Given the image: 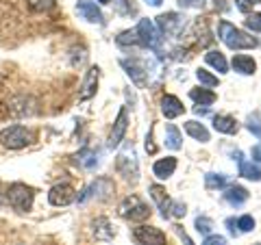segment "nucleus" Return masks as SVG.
<instances>
[{
    "mask_svg": "<svg viewBox=\"0 0 261 245\" xmlns=\"http://www.w3.org/2000/svg\"><path fill=\"white\" fill-rule=\"evenodd\" d=\"M35 141V133L27 126L13 124L0 130V145L7 150H22Z\"/></svg>",
    "mask_w": 261,
    "mask_h": 245,
    "instance_id": "f257e3e1",
    "label": "nucleus"
},
{
    "mask_svg": "<svg viewBox=\"0 0 261 245\" xmlns=\"http://www.w3.org/2000/svg\"><path fill=\"white\" fill-rule=\"evenodd\" d=\"M5 198H7V204H9L13 210L27 213V210H31V206H33V200H35V189L29 185H24V182H13V185L7 187Z\"/></svg>",
    "mask_w": 261,
    "mask_h": 245,
    "instance_id": "f03ea898",
    "label": "nucleus"
},
{
    "mask_svg": "<svg viewBox=\"0 0 261 245\" xmlns=\"http://www.w3.org/2000/svg\"><path fill=\"white\" fill-rule=\"evenodd\" d=\"M220 39L231 48V50H246V48H255L257 39L246 35L244 30L235 28L231 22H220Z\"/></svg>",
    "mask_w": 261,
    "mask_h": 245,
    "instance_id": "7ed1b4c3",
    "label": "nucleus"
},
{
    "mask_svg": "<svg viewBox=\"0 0 261 245\" xmlns=\"http://www.w3.org/2000/svg\"><path fill=\"white\" fill-rule=\"evenodd\" d=\"M118 210H120L122 217L130 219V222H144V219L150 217V208L146 206L137 195H128V198H124Z\"/></svg>",
    "mask_w": 261,
    "mask_h": 245,
    "instance_id": "20e7f679",
    "label": "nucleus"
},
{
    "mask_svg": "<svg viewBox=\"0 0 261 245\" xmlns=\"http://www.w3.org/2000/svg\"><path fill=\"white\" fill-rule=\"evenodd\" d=\"M137 39H140V44L144 48H152V50H159L161 46V33L157 30V26L150 22V20H140V24H137Z\"/></svg>",
    "mask_w": 261,
    "mask_h": 245,
    "instance_id": "39448f33",
    "label": "nucleus"
},
{
    "mask_svg": "<svg viewBox=\"0 0 261 245\" xmlns=\"http://www.w3.org/2000/svg\"><path fill=\"white\" fill-rule=\"evenodd\" d=\"M157 30L161 33V35L166 37H172V35H178V33L183 30L185 26V18L181 13H163L157 18Z\"/></svg>",
    "mask_w": 261,
    "mask_h": 245,
    "instance_id": "423d86ee",
    "label": "nucleus"
},
{
    "mask_svg": "<svg viewBox=\"0 0 261 245\" xmlns=\"http://www.w3.org/2000/svg\"><path fill=\"white\" fill-rule=\"evenodd\" d=\"M133 239L137 241V245H166V234L152 226L133 228Z\"/></svg>",
    "mask_w": 261,
    "mask_h": 245,
    "instance_id": "0eeeda50",
    "label": "nucleus"
},
{
    "mask_svg": "<svg viewBox=\"0 0 261 245\" xmlns=\"http://www.w3.org/2000/svg\"><path fill=\"white\" fill-rule=\"evenodd\" d=\"M76 200V191L74 187H70L68 182H61V185H55L50 191H48V202L53 206H68Z\"/></svg>",
    "mask_w": 261,
    "mask_h": 245,
    "instance_id": "6e6552de",
    "label": "nucleus"
},
{
    "mask_svg": "<svg viewBox=\"0 0 261 245\" xmlns=\"http://www.w3.org/2000/svg\"><path fill=\"white\" fill-rule=\"evenodd\" d=\"M111 193H113V182L109 180V178H98V180H96L92 187H87V189L83 191V195H79V202L83 204V202H87L89 198L107 200Z\"/></svg>",
    "mask_w": 261,
    "mask_h": 245,
    "instance_id": "1a4fd4ad",
    "label": "nucleus"
},
{
    "mask_svg": "<svg viewBox=\"0 0 261 245\" xmlns=\"http://www.w3.org/2000/svg\"><path fill=\"white\" fill-rule=\"evenodd\" d=\"M126 128H128V113L126 109H120L116 121H113L111 133H109V148H118L122 143V139L126 135Z\"/></svg>",
    "mask_w": 261,
    "mask_h": 245,
    "instance_id": "9d476101",
    "label": "nucleus"
},
{
    "mask_svg": "<svg viewBox=\"0 0 261 245\" xmlns=\"http://www.w3.org/2000/svg\"><path fill=\"white\" fill-rule=\"evenodd\" d=\"M98 78H100V70L94 65V68L87 70V74L83 78V85H81V91H79V100L81 102H85V100H89V98L96 96V91H98Z\"/></svg>",
    "mask_w": 261,
    "mask_h": 245,
    "instance_id": "9b49d317",
    "label": "nucleus"
},
{
    "mask_svg": "<svg viewBox=\"0 0 261 245\" xmlns=\"http://www.w3.org/2000/svg\"><path fill=\"white\" fill-rule=\"evenodd\" d=\"M76 13H79L83 20L92 22V24H105L102 11L98 9V5L92 3V0H79V3H76Z\"/></svg>",
    "mask_w": 261,
    "mask_h": 245,
    "instance_id": "f8f14e48",
    "label": "nucleus"
},
{
    "mask_svg": "<svg viewBox=\"0 0 261 245\" xmlns=\"http://www.w3.org/2000/svg\"><path fill=\"white\" fill-rule=\"evenodd\" d=\"M118 171L126 178V180L137 182V174H140V171H137L135 154H130V159H128V152H122L118 157Z\"/></svg>",
    "mask_w": 261,
    "mask_h": 245,
    "instance_id": "ddd939ff",
    "label": "nucleus"
},
{
    "mask_svg": "<svg viewBox=\"0 0 261 245\" xmlns=\"http://www.w3.org/2000/svg\"><path fill=\"white\" fill-rule=\"evenodd\" d=\"M183 111H185V107H183V102L178 100L176 96H170V94L163 96V100H161V113L168 119H174L178 115H183Z\"/></svg>",
    "mask_w": 261,
    "mask_h": 245,
    "instance_id": "4468645a",
    "label": "nucleus"
},
{
    "mask_svg": "<svg viewBox=\"0 0 261 245\" xmlns=\"http://www.w3.org/2000/svg\"><path fill=\"white\" fill-rule=\"evenodd\" d=\"M150 198L154 200V204L159 206V210H161V215H163V219H168V208H170V200L168 198V193H166V189L163 187H159V185H150Z\"/></svg>",
    "mask_w": 261,
    "mask_h": 245,
    "instance_id": "2eb2a0df",
    "label": "nucleus"
},
{
    "mask_svg": "<svg viewBox=\"0 0 261 245\" xmlns=\"http://www.w3.org/2000/svg\"><path fill=\"white\" fill-rule=\"evenodd\" d=\"M92 228H94L96 239H100V241H111L113 236H116V232H113V228H111L107 217H96L92 222Z\"/></svg>",
    "mask_w": 261,
    "mask_h": 245,
    "instance_id": "dca6fc26",
    "label": "nucleus"
},
{
    "mask_svg": "<svg viewBox=\"0 0 261 245\" xmlns=\"http://www.w3.org/2000/svg\"><path fill=\"white\" fill-rule=\"evenodd\" d=\"M174 169H176V159H174V157H166V159H161V161H157V163L152 165L154 176L161 178V180H166V178L172 176Z\"/></svg>",
    "mask_w": 261,
    "mask_h": 245,
    "instance_id": "f3484780",
    "label": "nucleus"
},
{
    "mask_svg": "<svg viewBox=\"0 0 261 245\" xmlns=\"http://www.w3.org/2000/svg\"><path fill=\"white\" fill-rule=\"evenodd\" d=\"M120 63H122V68L126 70V74L133 78V83H135L137 87H146V83H148V80H146V72L140 68V65H137L135 61H126V59H122Z\"/></svg>",
    "mask_w": 261,
    "mask_h": 245,
    "instance_id": "a211bd4d",
    "label": "nucleus"
},
{
    "mask_svg": "<svg viewBox=\"0 0 261 245\" xmlns=\"http://www.w3.org/2000/svg\"><path fill=\"white\" fill-rule=\"evenodd\" d=\"M224 200L231 204V206H242V204L248 200V191L244 189V187H240V185H233V187H228V189L224 191Z\"/></svg>",
    "mask_w": 261,
    "mask_h": 245,
    "instance_id": "6ab92c4d",
    "label": "nucleus"
},
{
    "mask_svg": "<svg viewBox=\"0 0 261 245\" xmlns=\"http://www.w3.org/2000/svg\"><path fill=\"white\" fill-rule=\"evenodd\" d=\"M185 133L190 135L192 139H196V141H200V143H207L209 141V130L202 126V124H198V121H194V119L185 121Z\"/></svg>",
    "mask_w": 261,
    "mask_h": 245,
    "instance_id": "aec40b11",
    "label": "nucleus"
},
{
    "mask_svg": "<svg viewBox=\"0 0 261 245\" xmlns=\"http://www.w3.org/2000/svg\"><path fill=\"white\" fill-rule=\"evenodd\" d=\"M214 128L218 130V133L235 135L238 133V121H235L231 115H216L214 117Z\"/></svg>",
    "mask_w": 261,
    "mask_h": 245,
    "instance_id": "412c9836",
    "label": "nucleus"
},
{
    "mask_svg": "<svg viewBox=\"0 0 261 245\" xmlns=\"http://www.w3.org/2000/svg\"><path fill=\"white\" fill-rule=\"evenodd\" d=\"M233 70L240 72V74H252V72L257 70L255 61H252V56H246V54H235L233 56Z\"/></svg>",
    "mask_w": 261,
    "mask_h": 245,
    "instance_id": "4be33fe9",
    "label": "nucleus"
},
{
    "mask_svg": "<svg viewBox=\"0 0 261 245\" xmlns=\"http://www.w3.org/2000/svg\"><path fill=\"white\" fill-rule=\"evenodd\" d=\"M190 98L196 102V104H200V107H207V104H214L218 100V96L214 91H209V89H202V87H196L190 91Z\"/></svg>",
    "mask_w": 261,
    "mask_h": 245,
    "instance_id": "5701e85b",
    "label": "nucleus"
},
{
    "mask_svg": "<svg viewBox=\"0 0 261 245\" xmlns=\"http://www.w3.org/2000/svg\"><path fill=\"white\" fill-rule=\"evenodd\" d=\"M240 163V176L248 178V180L261 182V167L257 163H246V161H238Z\"/></svg>",
    "mask_w": 261,
    "mask_h": 245,
    "instance_id": "b1692460",
    "label": "nucleus"
},
{
    "mask_svg": "<svg viewBox=\"0 0 261 245\" xmlns=\"http://www.w3.org/2000/svg\"><path fill=\"white\" fill-rule=\"evenodd\" d=\"M205 61L211 65V68H216L220 74H224V72L228 70V63H226V59H224V54L218 52V50H209V52L205 54Z\"/></svg>",
    "mask_w": 261,
    "mask_h": 245,
    "instance_id": "393cba45",
    "label": "nucleus"
},
{
    "mask_svg": "<svg viewBox=\"0 0 261 245\" xmlns=\"http://www.w3.org/2000/svg\"><path fill=\"white\" fill-rule=\"evenodd\" d=\"M181 141H183V137L178 133V128L174 124H168L166 126V145L170 150H181V145H183Z\"/></svg>",
    "mask_w": 261,
    "mask_h": 245,
    "instance_id": "a878e982",
    "label": "nucleus"
},
{
    "mask_svg": "<svg viewBox=\"0 0 261 245\" xmlns=\"http://www.w3.org/2000/svg\"><path fill=\"white\" fill-rule=\"evenodd\" d=\"M76 161L81 163L83 167H87V169H92V167H96L98 165V157H96V152H92V150H83L76 157Z\"/></svg>",
    "mask_w": 261,
    "mask_h": 245,
    "instance_id": "bb28decb",
    "label": "nucleus"
},
{
    "mask_svg": "<svg viewBox=\"0 0 261 245\" xmlns=\"http://www.w3.org/2000/svg\"><path fill=\"white\" fill-rule=\"evenodd\" d=\"M205 185H207V189H222L226 185V176L224 174H207Z\"/></svg>",
    "mask_w": 261,
    "mask_h": 245,
    "instance_id": "cd10ccee",
    "label": "nucleus"
},
{
    "mask_svg": "<svg viewBox=\"0 0 261 245\" xmlns=\"http://www.w3.org/2000/svg\"><path fill=\"white\" fill-rule=\"evenodd\" d=\"M246 128H248L257 139H261V117L257 115V113L248 115V119H246Z\"/></svg>",
    "mask_w": 261,
    "mask_h": 245,
    "instance_id": "c85d7f7f",
    "label": "nucleus"
},
{
    "mask_svg": "<svg viewBox=\"0 0 261 245\" xmlns=\"http://www.w3.org/2000/svg\"><path fill=\"white\" fill-rule=\"evenodd\" d=\"M29 7L33 11H48V9H53L57 0H27Z\"/></svg>",
    "mask_w": 261,
    "mask_h": 245,
    "instance_id": "c756f323",
    "label": "nucleus"
},
{
    "mask_svg": "<svg viewBox=\"0 0 261 245\" xmlns=\"http://www.w3.org/2000/svg\"><path fill=\"white\" fill-rule=\"evenodd\" d=\"M196 78H198L202 85H207V87H216L218 85V76L209 74L207 70H198V72H196Z\"/></svg>",
    "mask_w": 261,
    "mask_h": 245,
    "instance_id": "7c9ffc66",
    "label": "nucleus"
},
{
    "mask_svg": "<svg viewBox=\"0 0 261 245\" xmlns=\"http://www.w3.org/2000/svg\"><path fill=\"white\" fill-rule=\"evenodd\" d=\"M187 213V208H185V204H181V202H170V208H168V217H174V219H178V217H183Z\"/></svg>",
    "mask_w": 261,
    "mask_h": 245,
    "instance_id": "2f4dec72",
    "label": "nucleus"
},
{
    "mask_svg": "<svg viewBox=\"0 0 261 245\" xmlns=\"http://www.w3.org/2000/svg\"><path fill=\"white\" fill-rule=\"evenodd\" d=\"M238 230H240V234H242V232H250V230H255V219H252L250 215L240 217V219H238Z\"/></svg>",
    "mask_w": 261,
    "mask_h": 245,
    "instance_id": "473e14b6",
    "label": "nucleus"
},
{
    "mask_svg": "<svg viewBox=\"0 0 261 245\" xmlns=\"http://www.w3.org/2000/svg\"><path fill=\"white\" fill-rule=\"evenodd\" d=\"M211 228H214V222H211L209 217H198V219H196V230H198L200 234H207L209 236Z\"/></svg>",
    "mask_w": 261,
    "mask_h": 245,
    "instance_id": "72a5a7b5",
    "label": "nucleus"
},
{
    "mask_svg": "<svg viewBox=\"0 0 261 245\" xmlns=\"http://www.w3.org/2000/svg\"><path fill=\"white\" fill-rule=\"evenodd\" d=\"M118 44H120V46H126V44H140V39H137V33H135V30H124V33H120Z\"/></svg>",
    "mask_w": 261,
    "mask_h": 245,
    "instance_id": "f704fd0d",
    "label": "nucleus"
},
{
    "mask_svg": "<svg viewBox=\"0 0 261 245\" xmlns=\"http://www.w3.org/2000/svg\"><path fill=\"white\" fill-rule=\"evenodd\" d=\"M113 3V9H116L120 15H128V13H133V7H130L128 0H111Z\"/></svg>",
    "mask_w": 261,
    "mask_h": 245,
    "instance_id": "c9c22d12",
    "label": "nucleus"
},
{
    "mask_svg": "<svg viewBox=\"0 0 261 245\" xmlns=\"http://www.w3.org/2000/svg\"><path fill=\"white\" fill-rule=\"evenodd\" d=\"M246 28L255 30V33H261V13H250L246 18Z\"/></svg>",
    "mask_w": 261,
    "mask_h": 245,
    "instance_id": "e433bc0d",
    "label": "nucleus"
},
{
    "mask_svg": "<svg viewBox=\"0 0 261 245\" xmlns=\"http://www.w3.org/2000/svg\"><path fill=\"white\" fill-rule=\"evenodd\" d=\"M202 245H226V239L220 234H209L205 241H202Z\"/></svg>",
    "mask_w": 261,
    "mask_h": 245,
    "instance_id": "4c0bfd02",
    "label": "nucleus"
},
{
    "mask_svg": "<svg viewBox=\"0 0 261 245\" xmlns=\"http://www.w3.org/2000/svg\"><path fill=\"white\" fill-rule=\"evenodd\" d=\"M196 5H200V0H178V7H181V9H187V7H196Z\"/></svg>",
    "mask_w": 261,
    "mask_h": 245,
    "instance_id": "58836bf2",
    "label": "nucleus"
},
{
    "mask_svg": "<svg viewBox=\"0 0 261 245\" xmlns=\"http://www.w3.org/2000/svg\"><path fill=\"white\" fill-rule=\"evenodd\" d=\"M226 226H228V230H231V234H235V236L240 234V230H238V222H235V219H226Z\"/></svg>",
    "mask_w": 261,
    "mask_h": 245,
    "instance_id": "ea45409f",
    "label": "nucleus"
},
{
    "mask_svg": "<svg viewBox=\"0 0 261 245\" xmlns=\"http://www.w3.org/2000/svg\"><path fill=\"white\" fill-rule=\"evenodd\" d=\"M146 150H148L150 154H154V150H157V148L152 145V130L148 133V137H146Z\"/></svg>",
    "mask_w": 261,
    "mask_h": 245,
    "instance_id": "a19ab883",
    "label": "nucleus"
},
{
    "mask_svg": "<svg viewBox=\"0 0 261 245\" xmlns=\"http://www.w3.org/2000/svg\"><path fill=\"white\" fill-rule=\"evenodd\" d=\"M252 159L257 163H261V145H255V148H252Z\"/></svg>",
    "mask_w": 261,
    "mask_h": 245,
    "instance_id": "79ce46f5",
    "label": "nucleus"
},
{
    "mask_svg": "<svg viewBox=\"0 0 261 245\" xmlns=\"http://www.w3.org/2000/svg\"><path fill=\"white\" fill-rule=\"evenodd\" d=\"M194 113H196V115H207L209 109H200V107H196V109H194Z\"/></svg>",
    "mask_w": 261,
    "mask_h": 245,
    "instance_id": "37998d69",
    "label": "nucleus"
},
{
    "mask_svg": "<svg viewBox=\"0 0 261 245\" xmlns=\"http://www.w3.org/2000/svg\"><path fill=\"white\" fill-rule=\"evenodd\" d=\"M146 3H148V5H152V7H159V5L163 3V0H146Z\"/></svg>",
    "mask_w": 261,
    "mask_h": 245,
    "instance_id": "c03bdc74",
    "label": "nucleus"
},
{
    "mask_svg": "<svg viewBox=\"0 0 261 245\" xmlns=\"http://www.w3.org/2000/svg\"><path fill=\"white\" fill-rule=\"evenodd\" d=\"M246 3H248V5H259L261 0H246Z\"/></svg>",
    "mask_w": 261,
    "mask_h": 245,
    "instance_id": "a18cd8bd",
    "label": "nucleus"
},
{
    "mask_svg": "<svg viewBox=\"0 0 261 245\" xmlns=\"http://www.w3.org/2000/svg\"><path fill=\"white\" fill-rule=\"evenodd\" d=\"M5 204H7V202H3V200H0V208H3V206H5Z\"/></svg>",
    "mask_w": 261,
    "mask_h": 245,
    "instance_id": "49530a36",
    "label": "nucleus"
},
{
    "mask_svg": "<svg viewBox=\"0 0 261 245\" xmlns=\"http://www.w3.org/2000/svg\"><path fill=\"white\" fill-rule=\"evenodd\" d=\"M98 3H109V0H98Z\"/></svg>",
    "mask_w": 261,
    "mask_h": 245,
    "instance_id": "de8ad7c7",
    "label": "nucleus"
},
{
    "mask_svg": "<svg viewBox=\"0 0 261 245\" xmlns=\"http://www.w3.org/2000/svg\"><path fill=\"white\" fill-rule=\"evenodd\" d=\"M257 245H261V243H257Z\"/></svg>",
    "mask_w": 261,
    "mask_h": 245,
    "instance_id": "09e8293b",
    "label": "nucleus"
}]
</instances>
